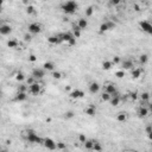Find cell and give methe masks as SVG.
Segmentation results:
<instances>
[{
  "instance_id": "cell-1",
  "label": "cell",
  "mask_w": 152,
  "mask_h": 152,
  "mask_svg": "<svg viewBox=\"0 0 152 152\" xmlns=\"http://www.w3.org/2000/svg\"><path fill=\"white\" fill-rule=\"evenodd\" d=\"M77 7H79V5L75 0H68L62 5V11L66 14H74L76 12Z\"/></svg>"
},
{
  "instance_id": "cell-2",
  "label": "cell",
  "mask_w": 152,
  "mask_h": 152,
  "mask_svg": "<svg viewBox=\"0 0 152 152\" xmlns=\"http://www.w3.org/2000/svg\"><path fill=\"white\" fill-rule=\"evenodd\" d=\"M26 139L29 143H31V144H43V141H44V139H42L40 137H38L34 131L32 130H27L26 131Z\"/></svg>"
},
{
  "instance_id": "cell-3",
  "label": "cell",
  "mask_w": 152,
  "mask_h": 152,
  "mask_svg": "<svg viewBox=\"0 0 152 152\" xmlns=\"http://www.w3.org/2000/svg\"><path fill=\"white\" fill-rule=\"evenodd\" d=\"M29 92L31 93L32 95H38L42 93V87H40L39 83H37V82H33L32 84H30L29 86Z\"/></svg>"
},
{
  "instance_id": "cell-4",
  "label": "cell",
  "mask_w": 152,
  "mask_h": 152,
  "mask_svg": "<svg viewBox=\"0 0 152 152\" xmlns=\"http://www.w3.org/2000/svg\"><path fill=\"white\" fill-rule=\"evenodd\" d=\"M27 29H29V32L31 33V34H37V33H39L42 31V26H40V24H38V23H31L27 26Z\"/></svg>"
},
{
  "instance_id": "cell-5",
  "label": "cell",
  "mask_w": 152,
  "mask_h": 152,
  "mask_svg": "<svg viewBox=\"0 0 152 152\" xmlns=\"http://www.w3.org/2000/svg\"><path fill=\"white\" fill-rule=\"evenodd\" d=\"M32 76L36 80L43 79V77L45 76V70H44L43 68H36V69H33L32 70Z\"/></svg>"
},
{
  "instance_id": "cell-6",
  "label": "cell",
  "mask_w": 152,
  "mask_h": 152,
  "mask_svg": "<svg viewBox=\"0 0 152 152\" xmlns=\"http://www.w3.org/2000/svg\"><path fill=\"white\" fill-rule=\"evenodd\" d=\"M140 27H141V30L143 31H145L146 33H149V34H152V25L147 21V20H143V21H140Z\"/></svg>"
},
{
  "instance_id": "cell-7",
  "label": "cell",
  "mask_w": 152,
  "mask_h": 152,
  "mask_svg": "<svg viewBox=\"0 0 152 152\" xmlns=\"http://www.w3.org/2000/svg\"><path fill=\"white\" fill-rule=\"evenodd\" d=\"M43 145L45 146L48 150H56L57 146H56V143L53 141L51 138H45L44 141H43Z\"/></svg>"
},
{
  "instance_id": "cell-8",
  "label": "cell",
  "mask_w": 152,
  "mask_h": 152,
  "mask_svg": "<svg viewBox=\"0 0 152 152\" xmlns=\"http://www.w3.org/2000/svg\"><path fill=\"white\" fill-rule=\"evenodd\" d=\"M69 96L71 99H82L84 96V92L81 90V89H74L73 92H70Z\"/></svg>"
},
{
  "instance_id": "cell-9",
  "label": "cell",
  "mask_w": 152,
  "mask_h": 152,
  "mask_svg": "<svg viewBox=\"0 0 152 152\" xmlns=\"http://www.w3.org/2000/svg\"><path fill=\"white\" fill-rule=\"evenodd\" d=\"M11 32H12L11 25H8V24H2V25H0V34H1V36H7V34H10Z\"/></svg>"
},
{
  "instance_id": "cell-10",
  "label": "cell",
  "mask_w": 152,
  "mask_h": 152,
  "mask_svg": "<svg viewBox=\"0 0 152 152\" xmlns=\"http://www.w3.org/2000/svg\"><path fill=\"white\" fill-rule=\"evenodd\" d=\"M26 99H27L26 92H18L16 94V96H14V101H17V102H23Z\"/></svg>"
},
{
  "instance_id": "cell-11",
  "label": "cell",
  "mask_w": 152,
  "mask_h": 152,
  "mask_svg": "<svg viewBox=\"0 0 152 152\" xmlns=\"http://www.w3.org/2000/svg\"><path fill=\"white\" fill-rule=\"evenodd\" d=\"M121 66H122V70H131L133 69L134 64H133V61L131 60H124L121 62Z\"/></svg>"
},
{
  "instance_id": "cell-12",
  "label": "cell",
  "mask_w": 152,
  "mask_h": 152,
  "mask_svg": "<svg viewBox=\"0 0 152 152\" xmlns=\"http://www.w3.org/2000/svg\"><path fill=\"white\" fill-rule=\"evenodd\" d=\"M58 37L61 38L62 43H63V42H67V43H68L69 40L73 38L74 36H73V33H71V32H64V33H60V34H58Z\"/></svg>"
},
{
  "instance_id": "cell-13",
  "label": "cell",
  "mask_w": 152,
  "mask_h": 152,
  "mask_svg": "<svg viewBox=\"0 0 152 152\" xmlns=\"http://www.w3.org/2000/svg\"><path fill=\"white\" fill-rule=\"evenodd\" d=\"M99 90H100V84L98 82H92L89 84V92L92 94H96V93H99Z\"/></svg>"
},
{
  "instance_id": "cell-14",
  "label": "cell",
  "mask_w": 152,
  "mask_h": 152,
  "mask_svg": "<svg viewBox=\"0 0 152 152\" xmlns=\"http://www.w3.org/2000/svg\"><path fill=\"white\" fill-rule=\"evenodd\" d=\"M77 26L80 27V30H86L88 27V21L86 18H80L77 21Z\"/></svg>"
},
{
  "instance_id": "cell-15",
  "label": "cell",
  "mask_w": 152,
  "mask_h": 152,
  "mask_svg": "<svg viewBox=\"0 0 152 152\" xmlns=\"http://www.w3.org/2000/svg\"><path fill=\"white\" fill-rule=\"evenodd\" d=\"M147 115H149V109L145 106H141L138 111V117L139 118H145Z\"/></svg>"
},
{
  "instance_id": "cell-16",
  "label": "cell",
  "mask_w": 152,
  "mask_h": 152,
  "mask_svg": "<svg viewBox=\"0 0 152 152\" xmlns=\"http://www.w3.org/2000/svg\"><path fill=\"white\" fill-rule=\"evenodd\" d=\"M48 42H49L50 44H60V43H62V40H61V38L58 37V34H57V36H50V37L48 38Z\"/></svg>"
},
{
  "instance_id": "cell-17",
  "label": "cell",
  "mask_w": 152,
  "mask_h": 152,
  "mask_svg": "<svg viewBox=\"0 0 152 152\" xmlns=\"http://www.w3.org/2000/svg\"><path fill=\"white\" fill-rule=\"evenodd\" d=\"M43 69L45 71H52L53 69H55V64H53L52 62H45L43 64Z\"/></svg>"
},
{
  "instance_id": "cell-18",
  "label": "cell",
  "mask_w": 152,
  "mask_h": 152,
  "mask_svg": "<svg viewBox=\"0 0 152 152\" xmlns=\"http://www.w3.org/2000/svg\"><path fill=\"white\" fill-rule=\"evenodd\" d=\"M84 112H86L87 115H89V117H94V115L96 114V108L93 106V105H90V106L88 107Z\"/></svg>"
},
{
  "instance_id": "cell-19",
  "label": "cell",
  "mask_w": 152,
  "mask_h": 152,
  "mask_svg": "<svg viewBox=\"0 0 152 152\" xmlns=\"http://www.w3.org/2000/svg\"><path fill=\"white\" fill-rule=\"evenodd\" d=\"M73 36L76 39L81 37V30H80V27L77 25H73Z\"/></svg>"
},
{
  "instance_id": "cell-20",
  "label": "cell",
  "mask_w": 152,
  "mask_h": 152,
  "mask_svg": "<svg viewBox=\"0 0 152 152\" xmlns=\"http://www.w3.org/2000/svg\"><path fill=\"white\" fill-rule=\"evenodd\" d=\"M117 120H118L119 122H125L126 120H127V115H126V113L125 112L118 113V115H117Z\"/></svg>"
},
{
  "instance_id": "cell-21",
  "label": "cell",
  "mask_w": 152,
  "mask_h": 152,
  "mask_svg": "<svg viewBox=\"0 0 152 152\" xmlns=\"http://www.w3.org/2000/svg\"><path fill=\"white\" fill-rule=\"evenodd\" d=\"M115 90H117V87L114 86L113 83H108V84L106 86V93H108L109 95H112Z\"/></svg>"
},
{
  "instance_id": "cell-22",
  "label": "cell",
  "mask_w": 152,
  "mask_h": 152,
  "mask_svg": "<svg viewBox=\"0 0 152 152\" xmlns=\"http://www.w3.org/2000/svg\"><path fill=\"white\" fill-rule=\"evenodd\" d=\"M109 101H111V105L112 106H119L120 103V96H111V99H109Z\"/></svg>"
},
{
  "instance_id": "cell-23",
  "label": "cell",
  "mask_w": 152,
  "mask_h": 152,
  "mask_svg": "<svg viewBox=\"0 0 152 152\" xmlns=\"http://www.w3.org/2000/svg\"><path fill=\"white\" fill-rule=\"evenodd\" d=\"M131 70H132V73H131L132 79H139V77H140V75H141V70H140V69L133 68V69H131Z\"/></svg>"
},
{
  "instance_id": "cell-24",
  "label": "cell",
  "mask_w": 152,
  "mask_h": 152,
  "mask_svg": "<svg viewBox=\"0 0 152 152\" xmlns=\"http://www.w3.org/2000/svg\"><path fill=\"white\" fill-rule=\"evenodd\" d=\"M112 67H113V63L111 61H105L102 63V69L103 70H109V69H112Z\"/></svg>"
},
{
  "instance_id": "cell-25",
  "label": "cell",
  "mask_w": 152,
  "mask_h": 152,
  "mask_svg": "<svg viewBox=\"0 0 152 152\" xmlns=\"http://www.w3.org/2000/svg\"><path fill=\"white\" fill-rule=\"evenodd\" d=\"M7 46L11 49H16V48H18V42L16 39H10L7 42Z\"/></svg>"
},
{
  "instance_id": "cell-26",
  "label": "cell",
  "mask_w": 152,
  "mask_h": 152,
  "mask_svg": "<svg viewBox=\"0 0 152 152\" xmlns=\"http://www.w3.org/2000/svg\"><path fill=\"white\" fill-rule=\"evenodd\" d=\"M140 99H141V102H146V101H149V99H150V93H149V92L141 93Z\"/></svg>"
},
{
  "instance_id": "cell-27",
  "label": "cell",
  "mask_w": 152,
  "mask_h": 152,
  "mask_svg": "<svg viewBox=\"0 0 152 152\" xmlns=\"http://www.w3.org/2000/svg\"><path fill=\"white\" fill-rule=\"evenodd\" d=\"M84 144V147H86V150H92L93 149V145H94V140H88L87 139L86 141L83 143Z\"/></svg>"
},
{
  "instance_id": "cell-28",
  "label": "cell",
  "mask_w": 152,
  "mask_h": 152,
  "mask_svg": "<svg viewBox=\"0 0 152 152\" xmlns=\"http://www.w3.org/2000/svg\"><path fill=\"white\" fill-rule=\"evenodd\" d=\"M92 150H94V151H101V150H102V146L99 144L98 140H94V145H93Z\"/></svg>"
},
{
  "instance_id": "cell-29",
  "label": "cell",
  "mask_w": 152,
  "mask_h": 152,
  "mask_svg": "<svg viewBox=\"0 0 152 152\" xmlns=\"http://www.w3.org/2000/svg\"><path fill=\"white\" fill-rule=\"evenodd\" d=\"M139 61H140V63H141V64H146V63H147V61H149V56H147L146 53H144V55H141V56L139 57Z\"/></svg>"
},
{
  "instance_id": "cell-30",
  "label": "cell",
  "mask_w": 152,
  "mask_h": 152,
  "mask_svg": "<svg viewBox=\"0 0 152 152\" xmlns=\"http://www.w3.org/2000/svg\"><path fill=\"white\" fill-rule=\"evenodd\" d=\"M25 11H26V13L29 14V16H30V14H33L34 12H36V10H34V7H33L32 5H27Z\"/></svg>"
},
{
  "instance_id": "cell-31",
  "label": "cell",
  "mask_w": 152,
  "mask_h": 152,
  "mask_svg": "<svg viewBox=\"0 0 152 152\" xmlns=\"http://www.w3.org/2000/svg\"><path fill=\"white\" fill-rule=\"evenodd\" d=\"M93 13H94V7L89 6L86 8V17H92Z\"/></svg>"
},
{
  "instance_id": "cell-32",
  "label": "cell",
  "mask_w": 152,
  "mask_h": 152,
  "mask_svg": "<svg viewBox=\"0 0 152 152\" xmlns=\"http://www.w3.org/2000/svg\"><path fill=\"white\" fill-rule=\"evenodd\" d=\"M106 31H108V26H107V23L105 21V23H102L100 25V32L103 33V32H106Z\"/></svg>"
},
{
  "instance_id": "cell-33",
  "label": "cell",
  "mask_w": 152,
  "mask_h": 152,
  "mask_svg": "<svg viewBox=\"0 0 152 152\" xmlns=\"http://www.w3.org/2000/svg\"><path fill=\"white\" fill-rule=\"evenodd\" d=\"M106 23H107V26H108V30H114L115 26H117V24H115L114 21H111V20H108Z\"/></svg>"
},
{
  "instance_id": "cell-34",
  "label": "cell",
  "mask_w": 152,
  "mask_h": 152,
  "mask_svg": "<svg viewBox=\"0 0 152 152\" xmlns=\"http://www.w3.org/2000/svg\"><path fill=\"white\" fill-rule=\"evenodd\" d=\"M109 99H111V95L106 92L101 95V100H102V101H109Z\"/></svg>"
},
{
  "instance_id": "cell-35",
  "label": "cell",
  "mask_w": 152,
  "mask_h": 152,
  "mask_svg": "<svg viewBox=\"0 0 152 152\" xmlns=\"http://www.w3.org/2000/svg\"><path fill=\"white\" fill-rule=\"evenodd\" d=\"M25 79V75H24V74L21 73V71H19V73H17V76H16V80H17V81H23V80Z\"/></svg>"
},
{
  "instance_id": "cell-36",
  "label": "cell",
  "mask_w": 152,
  "mask_h": 152,
  "mask_svg": "<svg viewBox=\"0 0 152 152\" xmlns=\"http://www.w3.org/2000/svg\"><path fill=\"white\" fill-rule=\"evenodd\" d=\"M64 118H66V119H71V118H74V112L73 111H68V112H66Z\"/></svg>"
},
{
  "instance_id": "cell-37",
  "label": "cell",
  "mask_w": 152,
  "mask_h": 152,
  "mask_svg": "<svg viewBox=\"0 0 152 152\" xmlns=\"http://www.w3.org/2000/svg\"><path fill=\"white\" fill-rule=\"evenodd\" d=\"M115 76H117L118 79H122V77L125 76V70H119V71H117V73H115Z\"/></svg>"
},
{
  "instance_id": "cell-38",
  "label": "cell",
  "mask_w": 152,
  "mask_h": 152,
  "mask_svg": "<svg viewBox=\"0 0 152 152\" xmlns=\"http://www.w3.org/2000/svg\"><path fill=\"white\" fill-rule=\"evenodd\" d=\"M52 77L55 80H60L61 77H62V73H60V71H53V73H52Z\"/></svg>"
},
{
  "instance_id": "cell-39",
  "label": "cell",
  "mask_w": 152,
  "mask_h": 152,
  "mask_svg": "<svg viewBox=\"0 0 152 152\" xmlns=\"http://www.w3.org/2000/svg\"><path fill=\"white\" fill-rule=\"evenodd\" d=\"M31 39H32L31 33H25V34H24V40H25V42H31Z\"/></svg>"
},
{
  "instance_id": "cell-40",
  "label": "cell",
  "mask_w": 152,
  "mask_h": 152,
  "mask_svg": "<svg viewBox=\"0 0 152 152\" xmlns=\"http://www.w3.org/2000/svg\"><path fill=\"white\" fill-rule=\"evenodd\" d=\"M56 146H57V149L58 150H66L67 146L63 144V143H56Z\"/></svg>"
},
{
  "instance_id": "cell-41",
  "label": "cell",
  "mask_w": 152,
  "mask_h": 152,
  "mask_svg": "<svg viewBox=\"0 0 152 152\" xmlns=\"http://www.w3.org/2000/svg\"><path fill=\"white\" fill-rule=\"evenodd\" d=\"M120 62H121V60H120L119 56H114V57H113V61H112L113 64H118V63H120Z\"/></svg>"
},
{
  "instance_id": "cell-42",
  "label": "cell",
  "mask_w": 152,
  "mask_h": 152,
  "mask_svg": "<svg viewBox=\"0 0 152 152\" xmlns=\"http://www.w3.org/2000/svg\"><path fill=\"white\" fill-rule=\"evenodd\" d=\"M27 90V87L24 86V84H20L18 86V92H26Z\"/></svg>"
},
{
  "instance_id": "cell-43",
  "label": "cell",
  "mask_w": 152,
  "mask_h": 152,
  "mask_svg": "<svg viewBox=\"0 0 152 152\" xmlns=\"http://www.w3.org/2000/svg\"><path fill=\"white\" fill-rule=\"evenodd\" d=\"M34 77H33V76H30V77H29V79L26 80V83H27V86H30V84H32L33 82H34Z\"/></svg>"
},
{
  "instance_id": "cell-44",
  "label": "cell",
  "mask_w": 152,
  "mask_h": 152,
  "mask_svg": "<svg viewBox=\"0 0 152 152\" xmlns=\"http://www.w3.org/2000/svg\"><path fill=\"white\" fill-rule=\"evenodd\" d=\"M79 140H80V143H84V141L87 140L86 135H84V134H80V135H79Z\"/></svg>"
},
{
  "instance_id": "cell-45",
  "label": "cell",
  "mask_w": 152,
  "mask_h": 152,
  "mask_svg": "<svg viewBox=\"0 0 152 152\" xmlns=\"http://www.w3.org/2000/svg\"><path fill=\"white\" fill-rule=\"evenodd\" d=\"M68 44H69L70 46H74L75 44H76V38H75V37H73L71 39H70L69 42H68Z\"/></svg>"
},
{
  "instance_id": "cell-46",
  "label": "cell",
  "mask_w": 152,
  "mask_h": 152,
  "mask_svg": "<svg viewBox=\"0 0 152 152\" xmlns=\"http://www.w3.org/2000/svg\"><path fill=\"white\" fill-rule=\"evenodd\" d=\"M137 95H138V94H137L135 92H134V93H131V94H130V98H131V99L134 101V100H137V98H138Z\"/></svg>"
},
{
  "instance_id": "cell-47",
  "label": "cell",
  "mask_w": 152,
  "mask_h": 152,
  "mask_svg": "<svg viewBox=\"0 0 152 152\" xmlns=\"http://www.w3.org/2000/svg\"><path fill=\"white\" fill-rule=\"evenodd\" d=\"M109 2H111V5H114V6H115V5H119L120 2H121V0H111Z\"/></svg>"
},
{
  "instance_id": "cell-48",
  "label": "cell",
  "mask_w": 152,
  "mask_h": 152,
  "mask_svg": "<svg viewBox=\"0 0 152 152\" xmlns=\"http://www.w3.org/2000/svg\"><path fill=\"white\" fill-rule=\"evenodd\" d=\"M29 61H30V62H36V61H37V57H36L34 55H30V56H29Z\"/></svg>"
},
{
  "instance_id": "cell-49",
  "label": "cell",
  "mask_w": 152,
  "mask_h": 152,
  "mask_svg": "<svg viewBox=\"0 0 152 152\" xmlns=\"http://www.w3.org/2000/svg\"><path fill=\"white\" fill-rule=\"evenodd\" d=\"M151 132H152L151 126H147V127H146V133H147V135H149V137L151 135Z\"/></svg>"
},
{
  "instance_id": "cell-50",
  "label": "cell",
  "mask_w": 152,
  "mask_h": 152,
  "mask_svg": "<svg viewBox=\"0 0 152 152\" xmlns=\"http://www.w3.org/2000/svg\"><path fill=\"white\" fill-rule=\"evenodd\" d=\"M64 89H66V92H69V90H70V86H67Z\"/></svg>"
},
{
  "instance_id": "cell-51",
  "label": "cell",
  "mask_w": 152,
  "mask_h": 152,
  "mask_svg": "<svg viewBox=\"0 0 152 152\" xmlns=\"http://www.w3.org/2000/svg\"><path fill=\"white\" fill-rule=\"evenodd\" d=\"M134 8H135V11H139V6H138V5H135V6H134Z\"/></svg>"
},
{
  "instance_id": "cell-52",
  "label": "cell",
  "mask_w": 152,
  "mask_h": 152,
  "mask_svg": "<svg viewBox=\"0 0 152 152\" xmlns=\"http://www.w3.org/2000/svg\"><path fill=\"white\" fill-rule=\"evenodd\" d=\"M2 4H4V1H2V0H0V6H2Z\"/></svg>"
},
{
  "instance_id": "cell-53",
  "label": "cell",
  "mask_w": 152,
  "mask_h": 152,
  "mask_svg": "<svg viewBox=\"0 0 152 152\" xmlns=\"http://www.w3.org/2000/svg\"><path fill=\"white\" fill-rule=\"evenodd\" d=\"M1 96H2V90L0 89V98H1Z\"/></svg>"
},
{
  "instance_id": "cell-54",
  "label": "cell",
  "mask_w": 152,
  "mask_h": 152,
  "mask_svg": "<svg viewBox=\"0 0 152 152\" xmlns=\"http://www.w3.org/2000/svg\"><path fill=\"white\" fill-rule=\"evenodd\" d=\"M1 11H2V6H0V13H1Z\"/></svg>"
},
{
  "instance_id": "cell-55",
  "label": "cell",
  "mask_w": 152,
  "mask_h": 152,
  "mask_svg": "<svg viewBox=\"0 0 152 152\" xmlns=\"http://www.w3.org/2000/svg\"><path fill=\"white\" fill-rule=\"evenodd\" d=\"M2 1H4V2H5V1H7V0H2Z\"/></svg>"
}]
</instances>
